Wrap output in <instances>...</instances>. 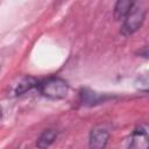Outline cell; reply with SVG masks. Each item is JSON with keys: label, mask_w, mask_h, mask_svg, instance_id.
Here are the masks:
<instances>
[{"label": "cell", "mask_w": 149, "mask_h": 149, "mask_svg": "<svg viewBox=\"0 0 149 149\" xmlns=\"http://www.w3.org/2000/svg\"><path fill=\"white\" fill-rule=\"evenodd\" d=\"M37 84H38V81L35 78H33V77H23L19 81V84H17V86L15 88V93L16 94H22V93L31 90L34 86H37Z\"/></svg>", "instance_id": "6"}, {"label": "cell", "mask_w": 149, "mask_h": 149, "mask_svg": "<svg viewBox=\"0 0 149 149\" xmlns=\"http://www.w3.org/2000/svg\"><path fill=\"white\" fill-rule=\"evenodd\" d=\"M108 137H109V133L107 129L99 126L94 127L90 133V147L97 148V149L105 148L107 144Z\"/></svg>", "instance_id": "3"}, {"label": "cell", "mask_w": 149, "mask_h": 149, "mask_svg": "<svg viewBox=\"0 0 149 149\" xmlns=\"http://www.w3.org/2000/svg\"><path fill=\"white\" fill-rule=\"evenodd\" d=\"M56 137H57V133L54 129L44 130L42 133V135L40 136V139L37 140V147H40V148L49 147L56 140Z\"/></svg>", "instance_id": "7"}, {"label": "cell", "mask_w": 149, "mask_h": 149, "mask_svg": "<svg viewBox=\"0 0 149 149\" xmlns=\"http://www.w3.org/2000/svg\"><path fill=\"white\" fill-rule=\"evenodd\" d=\"M148 146V135H147V130L142 127L136 128L132 136H130V142H129V147H135V148H142V147H147Z\"/></svg>", "instance_id": "4"}, {"label": "cell", "mask_w": 149, "mask_h": 149, "mask_svg": "<svg viewBox=\"0 0 149 149\" xmlns=\"http://www.w3.org/2000/svg\"><path fill=\"white\" fill-rule=\"evenodd\" d=\"M37 87L42 95L52 99L59 100L66 97L69 92V84L58 77H50L37 84Z\"/></svg>", "instance_id": "1"}, {"label": "cell", "mask_w": 149, "mask_h": 149, "mask_svg": "<svg viewBox=\"0 0 149 149\" xmlns=\"http://www.w3.org/2000/svg\"><path fill=\"white\" fill-rule=\"evenodd\" d=\"M135 3H136V0H118L114 7L115 20H123Z\"/></svg>", "instance_id": "5"}, {"label": "cell", "mask_w": 149, "mask_h": 149, "mask_svg": "<svg viewBox=\"0 0 149 149\" xmlns=\"http://www.w3.org/2000/svg\"><path fill=\"white\" fill-rule=\"evenodd\" d=\"M146 16V10L140 5H134L133 8L128 12V14L122 20V27H121V34L125 36H129L134 34L143 23Z\"/></svg>", "instance_id": "2"}, {"label": "cell", "mask_w": 149, "mask_h": 149, "mask_svg": "<svg viewBox=\"0 0 149 149\" xmlns=\"http://www.w3.org/2000/svg\"><path fill=\"white\" fill-rule=\"evenodd\" d=\"M1 115H2V112H1V107H0V119H1Z\"/></svg>", "instance_id": "8"}]
</instances>
